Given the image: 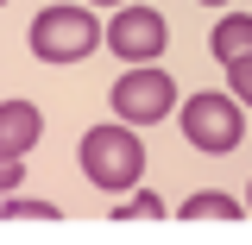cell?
Segmentation results:
<instances>
[{
	"mask_svg": "<svg viewBox=\"0 0 252 245\" xmlns=\"http://www.w3.org/2000/svg\"><path fill=\"white\" fill-rule=\"evenodd\" d=\"M82 176H89L101 195H132V189L145 183V145H139V132L126 120H107V126H89L82 132Z\"/></svg>",
	"mask_w": 252,
	"mask_h": 245,
	"instance_id": "obj_1",
	"label": "cell"
},
{
	"mask_svg": "<svg viewBox=\"0 0 252 245\" xmlns=\"http://www.w3.org/2000/svg\"><path fill=\"white\" fill-rule=\"evenodd\" d=\"M107 44V26L94 19L89 0H57L32 19V57L38 63H82Z\"/></svg>",
	"mask_w": 252,
	"mask_h": 245,
	"instance_id": "obj_2",
	"label": "cell"
},
{
	"mask_svg": "<svg viewBox=\"0 0 252 245\" xmlns=\"http://www.w3.org/2000/svg\"><path fill=\"white\" fill-rule=\"evenodd\" d=\"M183 138L202 157H233L240 138H246V101L227 88V94H189L183 101Z\"/></svg>",
	"mask_w": 252,
	"mask_h": 245,
	"instance_id": "obj_3",
	"label": "cell"
},
{
	"mask_svg": "<svg viewBox=\"0 0 252 245\" xmlns=\"http://www.w3.org/2000/svg\"><path fill=\"white\" fill-rule=\"evenodd\" d=\"M107 107H114V120H126V126H158L177 107V82H170V69H158V63H126L120 82L107 88Z\"/></svg>",
	"mask_w": 252,
	"mask_h": 245,
	"instance_id": "obj_4",
	"label": "cell"
},
{
	"mask_svg": "<svg viewBox=\"0 0 252 245\" xmlns=\"http://www.w3.org/2000/svg\"><path fill=\"white\" fill-rule=\"evenodd\" d=\"M164 44H170V26H164V13L158 6H114V19H107V51L120 63H158L164 57Z\"/></svg>",
	"mask_w": 252,
	"mask_h": 245,
	"instance_id": "obj_5",
	"label": "cell"
},
{
	"mask_svg": "<svg viewBox=\"0 0 252 245\" xmlns=\"http://www.w3.org/2000/svg\"><path fill=\"white\" fill-rule=\"evenodd\" d=\"M38 138H44L38 101H0V157H26Z\"/></svg>",
	"mask_w": 252,
	"mask_h": 245,
	"instance_id": "obj_6",
	"label": "cell"
},
{
	"mask_svg": "<svg viewBox=\"0 0 252 245\" xmlns=\"http://www.w3.org/2000/svg\"><path fill=\"white\" fill-rule=\"evenodd\" d=\"M208 51H215V63H252V13H227V19H215V31H208Z\"/></svg>",
	"mask_w": 252,
	"mask_h": 245,
	"instance_id": "obj_7",
	"label": "cell"
},
{
	"mask_svg": "<svg viewBox=\"0 0 252 245\" xmlns=\"http://www.w3.org/2000/svg\"><path fill=\"white\" fill-rule=\"evenodd\" d=\"M252 208L246 201H233L227 189H195L189 201H177V220H246Z\"/></svg>",
	"mask_w": 252,
	"mask_h": 245,
	"instance_id": "obj_8",
	"label": "cell"
},
{
	"mask_svg": "<svg viewBox=\"0 0 252 245\" xmlns=\"http://www.w3.org/2000/svg\"><path fill=\"white\" fill-rule=\"evenodd\" d=\"M170 208H164V195H152V189H132L126 201H114V220H164Z\"/></svg>",
	"mask_w": 252,
	"mask_h": 245,
	"instance_id": "obj_9",
	"label": "cell"
},
{
	"mask_svg": "<svg viewBox=\"0 0 252 245\" xmlns=\"http://www.w3.org/2000/svg\"><path fill=\"white\" fill-rule=\"evenodd\" d=\"M0 220H57V208H51V201L19 195V201H0Z\"/></svg>",
	"mask_w": 252,
	"mask_h": 245,
	"instance_id": "obj_10",
	"label": "cell"
},
{
	"mask_svg": "<svg viewBox=\"0 0 252 245\" xmlns=\"http://www.w3.org/2000/svg\"><path fill=\"white\" fill-rule=\"evenodd\" d=\"M19 176H26V157H0V195H19Z\"/></svg>",
	"mask_w": 252,
	"mask_h": 245,
	"instance_id": "obj_11",
	"label": "cell"
},
{
	"mask_svg": "<svg viewBox=\"0 0 252 245\" xmlns=\"http://www.w3.org/2000/svg\"><path fill=\"white\" fill-rule=\"evenodd\" d=\"M227 88H233V94L252 107V63H233V69H227Z\"/></svg>",
	"mask_w": 252,
	"mask_h": 245,
	"instance_id": "obj_12",
	"label": "cell"
},
{
	"mask_svg": "<svg viewBox=\"0 0 252 245\" xmlns=\"http://www.w3.org/2000/svg\"><path fill=\"white\" fill-rule=\"evenodd\" d=\"M89 6H132V0H89Z\"/></svg>",
	"mask_w": 252,
	"mask_h": 245,
	"instance_id": "obj_13",
	"label": "cell"
},
{
	"mask_svg": "<svg viewBox=\"0 0 252 245\" xmlns=\"http://www.w3.org/2000/svg\"><path fill=\"white\" fill-rule=\"evenodd\" d=\"M246 208H252V183H246Z\"/></svg>",
	"mask_w": 252,
	"mask_h": 245,
	"instance_id": "obj_14",
	"label": "cell"
},
{
	"mask_svg": "<svg viewBox=\"0 0 252 245\" xmlns=\"http://www.w3.org/2000/svg\"><path fill=\"white\" fill-rule=\"evenodd\" d=\"M202 6H220V0H202Z\"/></svg>",
	"mask_w": 252,
	"mask_h": 245,
	"instance_id": "obj_15",
	"label": "cell"
},
{
	"mask_svg": "<svg viewBox=\"0 0 252 245\" xmlns=\"http://www.w3.org/2000/svg\"><path fill=\"white\" fill-rule=\"evenodd\" d=\"M0 6H6V0H0Z\"/></svg>",
	"mask_w": 252,
	"mask_h": 245,
	"instance_id": "obj_16",
	"label": "cell"
}]
</instances>
